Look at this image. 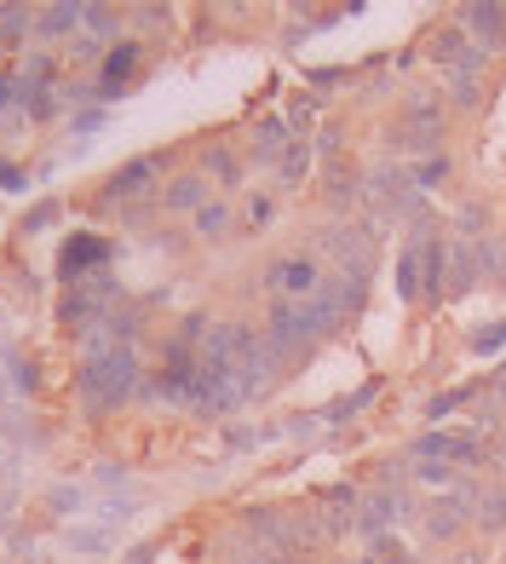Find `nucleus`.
<instances>
[{"mask_svg": "<svg viewBox=\"0 0 506 564\" xmlns=\"http://www.w3.org/2000/svg\"><path fill=\"white\" fill-rule=\"evenodd\" d=\"M133 387H139V357H133V346H105L87 364V375H81V398L92 403V409H116L121 398H133Z\"/></svg>", "mask_w": 506, "mask_h": 564, "instance_id": "nucleus-1", "label": "nucleus"}, {"mask_svg": "<svg viewBox=\"0 0 506 564\" xmlns=\"http://www.w3.org/2000/svg\"><path fill=\"white\" fill-rule=\"evenodd\" d=\"M190 398L208 409V415H231V409L248 398V387L237 375H213V369H196V380H190Z\"/></svg>", "mask_w": 506, "mask_h": 564, "instance_id": "nucleus-2", "label": "nucleus"}, {"mask_svg": "<svg viewBox=\"0 0 506 564\" xmlns=\"http://www.w3.org/2000/svg\"><path fill=\"white\" fill-rule=\"evenodd\" d=\"M105 253H110L105 237H69L64 242V276H75L81 265H105Z\"/></svg>", "mask_w": 506, "mask_h": 564, "instance_id": "nucleus-3", "label": "nucleus"}, {"mask_svg": "<svg viewBox=\"0 0 506 564\" xmlns=\"http://www.w3.org/2000/svg\"><path fill=\"white\" fill-rule=\"evenodd\" d=\"M271 282L276 289H288V294H317V260H288V265H276L271 271Z\"/></svg>", "mask_w": 506, "mask_h": 564, "instance_id": "nucleus-4", "label": "nucleus"}, {"mask_svg": "<svg viewBox=\"0 0 506 564\" xmlns=\"http://www.w3.org/2000/svg\"><path fill=\"white\" fill-rule=\"evenodd\" d=\"M420 271H426V282H420V294H443V276H449V242H426V253H420Z\"/></svg>", "mask_w": 506, "mask_h": 564, "instance_id": "nucleus-5", "label": "nucleus"}, {"mask_svg": "<svg viewBox=\"0 0 506 564\" xmlns=\"http://www.w3.org/2000/svg\"><path fill=\"white\" fill-rule=\"evenodd\" d=\"M420 460H432V455H454V460H477V444L472 438H443V432H432V438H420L415 444Z\"/></svg>", "mask_w": 506, "mask_h": 564, "instance_id": "nucleus-6", "label": "nucleus"}, {"mask_svg": "<svg viewBox=\"0 0 506 564\" xmlns=\"http://www.w3.org/2000/svg\"><path fill=\"white\" fill-rule=\"evenodd\" d=\"M466 23H484V35L490 46H506V7H466Z\"/></svg>", "mask_w": 506, "mask_h": 564, "instance_id": "nucleus-7", "label": "nucleus"}, {"mask_svg": "<svg viewBox=\"0 0 506 564\" xmlns=\"http://www.w3.org/2000/svg\"><path fill=\"white\" fill-rule=\"evenodd\" d=\"M420 282H426L420 276V248L409 242V248H403V260H397V294L403 300H420Z\"/></svg>", "mask_w": 506, "mask_h": 564, "instance_id": "nucleus-8", "label": "nucleus"}, {"mask_svg": "<svg viewBox=\"0 0 506 564\" xmlns=\"http://www.w3.org/2000/svg\"><path fill=\"white\" fill-rule=\"evenodd\" d=\"M449 260H454V265H449V289H454V294H466L472 282H477V260H472V248H449Z\"/></svg>", "mask_w": 506, "mask_h": 564, "instance_id": "nucleus-9", "label": "nucleus"}, {"mask_svg": "<svg viewBox=\"0 0 506 564\" xmlns=\"http://www.w3.org/2000/svg\"><path fill=\"white\" fill-rule=\"evenodd\" d=\"M477 524H484V530H506V490H484V496H477Z\"/></svg>", "mask_w": 506, "mask_h": 564, "instance_id": "nucleus-10", "label": "nucleus"}, {"mask_svg": "<svg viewBox=\"0 0 506 564\" xmlns=\"http://www.w3.org/2000/svg\"><path fill=\"white\" fill-rule=\"evenodd\" d=\"M150 185V162H133L127 173H116L110 178V196H127V191H144Z\"/></svg>", "mask_w": 506, "mask_h": 564, "instance_id": "nucleus-11", "label": "nucleus"}, {"mask_svg": "<svg viewBox=\"0 0 506 564\" xmlns=\"http://www.w3.org/2000/svg\"><path fill=\"white\" fill-rule=\"evenodd\" d=\"M477 271H490V276L506 282V242L501 237H484V260H477Z\"/></svg>", "mask_w": 506, "mask_h": 564, "instance_id": "nucleus-12", "label": "nucleus"}, {"mask_svg": "<svg viewBox=\"0 0 506 564\" xmlns=\"http://www.w3.org/2000/svg\"><path fill=\"white\" fill-rule=\"evenodd\" d=\"M133 64H139V46H116V53L105 58V82H121V75L133 69Z\"/></svg>", "mask_w": 506, "mask_h": 564, "instance_id": "nucleus-13", "label": "nucleus"}, {"mask_svg": "<svg viewBox=\"0 0 506 564\" xmlns=\"http://www.w3.org/2000/svg\"><path fill=\"white\" fill-rule=\"evenodd\" d=\"M196 202H201V178H179L167 191V208H196Z\"/></svg>", "mask_w": 506, "mask_h": 564, "instance_id": "nucleus-14", "label": "nucleus"}, {"mask_svg": "<svg viewBox=\"0 0 506 564\" xmlns=\"http://www.w3.org/2000/svg\"><path fill=\"white\" fill-rule=\"evenodd\" d=\"M369 398H374V387H363V392H345L334 409H328V421H345V415H358V409H369Z\"/></svg>", "mask_w": 506, "mask_h": 564, "instance_id": "nucleus-15", "label": "nucleus"}, {"mask_svg": "<svg viewBox=\"0 0 506 564\" xmlns=\"http://www.w3.org/2000/svg\"><path fill=\"white\" fill-rule=\"evenodd\" d=\"M208 173H219L224 185H237V178H242V167H237V156H231V150H213V156H208Z\"/></svg>", "mask_w": 506, "mask_h": 564, "instance_id": "nucleus-16", "label": "nucleus"}, {"mask_svg": "<svg viewBox=\"0 0 506 564\" xmlns=\"http://www.w3.org/2000/svg\"><path fill=\"white\" fill-rule=\"evenodd\" d=\"M75 18H81L75 7H53V12L41 18V35H64V23H75Z\"/></svg>", "mask_w": 506, "mask_h": 564, "instance_id": "nucleus-17", "label": "nucleus"}, {"mask_svg": "<svg viewBox=\"0 0 506 564\" xmlns=\"http://www.w3.org/2000/svg\"><path fill=\"white\" fill-rule=\"evenodd\" d=\"M466 398H472V387H454V392H438V398H432V415H449V409H461Z\"/></svg>", "mask_w": 506, "mask_h": 564, "instance_id": "nucleus-18", "label": "nucleus"}, {"mask_svg": "<svg viewBox=\"0 0 506 564\" xmlns=\"http://www.w3.org/2000/svg\"><path fill=\"white\" fill-rule=\"evenodd\" d=\"M443 173H449V162H443V156H432V162H420V167H415V185H438Z\"/></svg>", "mask_w": 506, "mask_h": 564, "instance_id": "nucleus-19", "label": "nucleus"}, {"mask_svg": "<svg viewBox=\"0 0 506 564\" xmlns=\"http://www.w3.org/2000/svg\"><path fill=\"white\" fill-rule=\"evenodd\" d=\"M283 139H288V127L276 121V116H271V121H260V144H265V150H276V144H283Z\"/></svg>", "mask_w": 506, "mask_h": 564, "instance_id": "nucleus-20", "label": "nucleus"}, {"mask_svg": "<svg viewBox=\"0 0 506 564\" xmlns=\"http://www.w3.org/2000/svg\"><path fill=\"white\" fill-rule=\"evenodd\" d=\"M484 219H490L484 202H466V208H461V230H484Z\"/></svg>", "mask_w": 506, "mask_h": 564, "instance_id": "nucleus-21", "label": "nucleus"}, {"mask_svg": "<svg viewBox=\"0 0 506 564\" xmlns=\"http://www.w3.org/2000/svg\"><path fill=\"white\" fill-rule=\"evenodd\" d=\"M461 46H466V35H461V30H449V35H438V46H432V53H438V58H454Z\"/></svg>", "mask_w": 506, "mask_h": 564, "instance_id": "nucleus-22", "label": "nucleus"}, {"mask_svg": "<svg viewBox=\"0 0 506 564\" xmlns=\"http://www.w3.org/2000/svg\"><path fill=\"white\" fill-rule=\"evenodd\" d=\"M477 351H495V346H506V323H495V328H484V335L472 340Z\"/></svg>", "mask_w": 506, "mask_h": 564, "instance_id": "nucleus-23", "label": "nucleus"}, {"mask_svg": "<svg viewBox=\"0 0 506 564\" xmlns=\"http://www.w3.org/2000/svg\"><path fill=\"white\" fill-rule=\"evenodd\" d=\"M201 230H208V237H213V230L224 225V208H219V202H208V208H201V219H196Z\"/></svg>", "mask_w": 506, "mask_h": 564, "instance_id": "nucleus-24", "label": "nucleus"}, {"mask_svg": "<svg viewBox=\"0 0 506 564\" xmlns=\"http://www.w3.org/2000/svg\"><path fill=\"white\" fill-rule=\"evenodd\" d=\"M299 173H306V150H294V156H288V167H283V178H299Z\"/></svg>", "mask_w": 506, "mask_h": 564, "instance_id": "nucleus-25", "label": "nucleus"}, {"mask_svg": "<svg viewBox=\"0 0 506 564\" xmlns=\"http://www.w3.org/2000/svg\"><path fill=\"white\" fill-rule=\"evenodd\" d=\"M150 558H156V553H150V547H139L133 558H127V564H150Z\"/></svg>", "mask_w": 506, "mask_h": 564, "instance_id": "nucleus-26", "label": "nucleus"}, {"mask_svg": "<svg viewBox=\"0 0 506 564\" xmlns=\"http://www.w3.org/2000/svg\"><path fill=\"white\" fill-rule=\"evenodd\" d=\"M454 564H484V558H477V553H461V558H454Z\"/></svg>", "mask_w": 506, "mask_h": 564, "instance_id": "nucleus-27", "label": "nucleus"}]
</instances>
